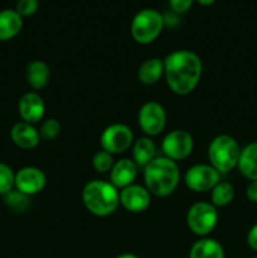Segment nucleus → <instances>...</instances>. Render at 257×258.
<instances>
[{
  "label": "nucleus",
  "instance_id": "1",
  "mask_svg": "<svg viewBox=\"0 0 257 258\" xmlns=\"http://www.w3.org/2000/svg\"><path fill=\"white\" fill-rule=\"evenodd\" d=\"M203 73V63L197 53L189 49H176L164 58V77L170 91L186 96L198 86Z\"/></svg>",
  "mask_w": 257,
  "mask_h": 258
},
{
  "label": "nucleus",
  "instance_id": "2",
  "mask_svg": "<svg viewBox=\"0 0 257 258\" xmlns=\"http://www.w3.org/2000/svg\"><path fill=\"white\" fill-rule=\"evenodd\" d=\"M180 180L178 163L166 156H156L144 168V183L151 196L165 198L176 190Z\"/></svg>",
  "mask_w": 257,
  "mask_h": 258
},
{
  "label": "nucleus",
  "instance_id": "3",
  "mask_svg": "<svg viewBox=\"0 0 257 258\" xmlns=\"http://www.w3.org/2000/svg\"><path fill=\"white\" fill-rule=\"evenodd\" d=\"M82 202L85 208L93 216L108 217L120 206L118 189L110 181L93 179L83 186Z\"/></svg>",
  "mask_w": 257,
  "mask_h": 258
},
{
  "label": "nucleus",
  "instance_id": "4",
  "mask_svg": "<svg viewBox=\"0 0 257 258\" xmlns=\"http://www.w3.org/2000/svg\"><path fill=\"white\" fill-rule=\"evenodd\" d=\"M241 148L234 138L229 135H217L212 139L208 146L209 165L213 166L219 174L228 173L237 168Z\"/></svg>",
  "mask_w": 257,
  "mask_h": 258
},
{
  "label": "nucleus",
  "instance_id": "5",
  "mask_svg": "<svg viewBox=\"0 0 257 258\" xmlns=\"http://www.w3.org/2000/svg\"><path fill=\"white\" fill-rule=\"evenodd\" d=\"M164 25V15L153 8H146L136 13L133 18L130 32L136 43L150 44L160 35Z\"/></svg>",
  "mask_w": 257,
  "mask_h": 258
},
{
  "label": "nucleus",
  "instance_id": "6",
  "mask_svg": "<svg viewBox=\"0 0 257 258\" xmlns=\"http://www.w3.org/2000/svg\"><path fill=\"white\" fill-rule=\"evenodd\" d=\"M218 223V211L209 202H197L186 212V224L196 236L208 237Z\"/></svg>",
  "mask_w": 257,
  "mask_h": 258
},
{
  "label": "nucleus",
  "instance_id": "7",
  "mask_svg": "<svg viewBox=\"0 0 257 258\" xmlns=\"http://www.w3.org/2000/svg\"><path fill=\"white\" fill-rule=\"evenodd\" d=\"M134 133L125 123H111L103 128L100 136L101 149L112 155L125 153L133 146Z\"/></svg>",
  "mask_w": 257,
  "mask_h": 258
},
{
  "label": "nucleus",
  "instance_id": "8",
  "mask_svg": "<svg viewBox=\"0 0 257 258\" xmlns=\"http://www.w3.org/2000/svg\"><path fill=\"white\" fill-rule=\"evenodd\" d=\"M138 123L145 136L154 138L160 135L166 126V111L164 106L156 101L144 103L139 110Z\"/></svg>",
  "mask_w": 257,
  "mask_h": 258
},
{
  "label": "nucleus",
  "instance_id": "9",
  "mask_svg": "<svg viewBox=\"0 0 257 258\" xmlns=\"http://www.w3.org/2000/svg\"><path fill=\"white\" fill-rule=\"evenodd\" d=\"M221 181V174L209 164H197L184 174V183L194 193L211 191Z\"/></svg>",
  "mask_w": 257,
  "mask_h": 258
},
{
  "label": "nucleus",
  "instance_id": "10",
  "mask_svg": "<svg viewBox=\"0 0 257 258\" xmlns=\"http://www.w3.org/2000/svg\"><path fill=\"white\" fill-rule=\"evenodd\" d=\"M194 149L193 136L183 128H175L165 135L161 141L164 156L174 161H181L188 158Z\"/></svg>",
  "mask_w": 257,
  "mask_h": 258
},
{
  "label": "nucleus",
  "instance_id": "11",
  "mask_svg": "<svg viewBox=\"0 0 257 258\" xmlns=\"http://www.w3.org/2000/svg\"><path fill=\"white\" fill-rule=\"evenodd\" d=\"M47 185V175L37 166H24L15 173L14 188L28 197L40 193Z\"/></svg>",
  "mask_w": 257,
  "mask_h": 258
},
{
  "label": "nucleus",
  "instance_id": "12",
  "mask_svg": "<svg viewBox=\"0 0 257 258\" xmlns=\"http://www.w3.org/2000/svg\"><path fill=\"white\" fill-rule=\"evenodd\" d=\"M120 206L130 213H143L150 207L151 194L145 185L131 184L118 191Z\"/></svg>",
  "mask_w": 257,
  "mask_h": 258
},
{
  "label": "nucleus",
  "instance_id": "13",
  "mask_svg": "<svg viewBox=\"0 0 257 258\" xmlns=\"http://www.w3.org/2000/svg\"><path fill=\"white\" fill-rule=\"evenodd\" d=\"M18 112L22 121L28 123L39 122L45 115V103L37 91H29L22 95L18 102Z\"/></svg>",
  "mask_w": 257,
  "mask_h": 258
},
{
  "label": "nucleus",
  "instance_id": "14",
  "mask_svg": "<svg viewBox=\"0 0 257 258\" xmlns=\"http://www.w3.org/2000/svg\"><path fill=\"white\" fill-rule=\"evenodd\" d=\"M139 174V166L133 159L123 158L115 161L110 171V183L115 188L122 189L135 183Z\"/></svg>",
  "mask_w": 257,
  "mask_h": 258
},
{
  "label": "nucleus",
  "instance_id": "15",
  "mask_svg": "<svg viewBox=\"0 0 257 258\" xmlns=\"http://www.w3.org/2000/svg\"><path fill=\"white\" fill-rule=\"evenodd\" d=\"M10 139L18 148L23 150H33L40 143L39 131L32 123L19 121L10 130Z\"/></svg>",
  "mask_w": 257,
  "mask_h": 258
},
{
  "label": "nucleus",
  "instance_id": "16",
  "mask_svg": "<svg viewBox=\"0 0 257 258\" xmlns=\"http://www.w3.org/2000/svg\"><path fill=\"white\" fill-rule=\"evenodd\" d=\"M25 78L34 91L43 90L48 86L50 80V68L44 60H30L25 67Z\"/></svg>",
  "mask_w": 257,
  "mask_h": 258
},
{
  "label": "nucleus",
  "instance_id": "17",
  "mask_svg": "<svg viewBox=\"0 0 257 258\" xmlns=\"http://www.w3.org/2000/svg\"><path fill=\"white\" fill-rule=\"evenodd\" d=\"M237 169L249 181L257 180V141L247 144L241 149Z\"/></svg>",
  "mask_w": 257,
  "mask_h": 258
},
{
  "label": "nucleus",
  "instance_id": "18",
  "mask_svg": "<svg viewBox=\"0 0 257 258\" xmlns=\"http://www.w3.org/2000/svg\"><path fill=\"white\" fill-rule=\"evenodd\" d=\"M164 77V59L158 57L144 60L138 70L139 82L145 86H153Z\"/></svg>",
  "mask_w": 257,
  "mask_h": 258
},
{
  "label": "nucleus",
  "instance_id": "19",
  "mask_svg": "<svg viewBox=\"0 0 257 258\" xmlns=\"http://www.w3.org/2000/svg\"><path fill=\"white\" fill-rule=\"evenodd\" d=\"M23 28V18L15 9L0 12V42H7L19 34Z\"/></svg>",
  "mask_w": 257,
  "mask_h": 258
},
{
  "label": "nucleus",
  "instance_id": "20",
  "mask_svg": "<svg viewBox=\"0 0 257 258\" xmlns=\"http://www.w3.org/2000/svg\"><path fill=\"white\" fill-rule=\"evenodd\" d=\"M188 258H226L224 249L217 239L203 237L193 243Z\"/></svg>",
  "mask_w": 257,
  "mask_h": 258
},
{
  "label": "nucleus",
  "instance_id": "21",
  "mask_svg": "<svg viewBox=\"0 0 257 258\" xmlns=\"http://www.w3.org/2000/svg\"><path fill=\"white\" fill-rule=\"evenodd\" d=\"M133 160L139 168H145L154 158H156V145L151 138L143 136L133 144Z\"/></svg>",
  "mask_w": 257,
  "mask_h": 258
},
{
  "label": "nucleus",
  "instance_id": "22",
  "mask_svg": "<svg viewBox=\"0 0 257 258\" xmlns=\"http://www.w3.org/2000/svg\"><path fill=\"white\" fill-rule=\"evenodd\" d=\"M234 196H236V190H234L233 184L229 181H219L211 190V203L216 208H222L232 203Z\"/></svg>",
  "mask_w": 257,
  "mask_h": 258
},
{
  "label": "nucleus",
  "instance_id": "23",
  "mask_svg": "<svg viewBox=\"0 0 257 258\" xmlns=\"http://www.w3.org/2000/svg\"><path fill=\"white\" fill-rule=\"evenodd\" d=\"M4 204L13 212H25L30 207L29 197L20 193L17 189H13L9 193L3 196Z\"/></svg>",
  "mask_w": 257,
  "mask_h": 258
},
{
  "label": "nucleus",
  "instance_id": "24",
  "mask_svg": "<svg viewBox=\"0 0 257 258\" xmlns=\"http://www.w3.org/2000/svg\"><path fill=\"white\" fill-rule=\"evenodd\" d=\"M113 164H115V161H113L112 154L107 153V151L102 150V149L98 150L92 158V168L95 169V171L100 174L110 173Z\"/></svg>",
  "mask_w": 257,
  "mask_h": 258
},
{
  "label": "nucleus",
  "instance_id": "25",
  "mask_svg": "<svg viewBox=\"0 0 257 258\" xmlns=\"http://www.w3.org/2000/svg\"><path fill=\"white\" fill-rule=\"evenodd\" d=\"M38 131H39L40 140L52 141L59 136L60 131H62V125H60V122L57 118L49 117L43 121V123L40 125V128Z\"/></svg>",
  "mask_w": 257,
  "mask_h": 258
},
{
  "label": "nucleus",
  "instance_id": "26",
  "mask_svg": "<svg viewBox=\"0 0 257 258\" xmlns=\"http://www.w3.org/2000/svg\"><path fill=\"white\" fill-rule=\"evenodd\" d=\"M15 173L9 165L0 163V196L9 193L14 189Z\"/></svg>",
  "mask_w": 257,
  "mask_h": 258
},
{
  "label": "nucleus",
  "instance_id": "27",
  "mask_svg": "<svg viewBox=\"0 0 257 258\" xmlns=\"http://www.w3.org/2000/svg\"><path fill=\"white\" fill-rule=\"evenodd\" d=\"M39 8V0H18L15 10L22 18L30 17Z\"/></svg>",
  "mask_w": 257,
  "mask_h": 258
},
{
  "label": "nucleus",
  "instance_id": "28",
  "mask_svg": "<svg viewBox=\"0 0 257 258\" xmlns=\"http://www.w3.org/2000/svg\"><path fill=\"white\" fill-rule=\"evenodd\" d=\"M193 4V0H169V5H170L171 10L176 14H183Z\"/></svg>",
  "mask_w": 257,
  "mask_h": 258
},
{
  "label": "nucleus",
  "instance_id": "29",
  "mask_svg": "<svg viewBox=\"0 0 257 258\" xmlns=\"http://www.w3.org/2000/svg\"><path fill=\"white\" fill-rule=\"evenodd\" d=\"M246 241L249 248H251L252 251L257 252V222L251 227V228H249L248 233H247V237H246Z\"/></svg>",
  "mask_w": 257,
  "mask_h": 258
},
{
  "label": "nucleus",
  "instance_id": "30",
  "mask_svg": "<svg viewBox=\"0 0 257 258\" xmlns=\"http://www.w3.org/2000/svg\"><path fill=\"white\" fill-rule=\"evenodd\" d=\"M246 197L251 203L257 204V180H251L246 188Z\"/></svg>",
  "mask_w": 257,
  "mask_h": 258
},
{
  "label": "nucleus",
  "instance_id": "31",
  "mask_svg": "<svg viewBox=\"0 0 257 258\" xmlns=\"http://www.w3.org/2000/svg\"><path fill=\"white\" fill-rule=\"evenodd\" d=\"M115 258H140V257L136 256L135 253H130V252H125V253L118 254V256H116Z\"/></svg>",
  "mask_w": 257,
  "mask_h": 258
},
{
  "label": "nucleus",
  "instance_id": "32",
  "mask_svg": "<svg viewBox=\"0 0 257 258\" xmlns=\"http://www.w3.org/2000/svg\"><path fill=\"white\" fill-rule=\"evenodd\" d=\"M198 2L203 5H211V4H213L216 0H198Z\"/></svg>",
  "mask_w": 257,
  "mask_h": 258
},
{
  "label": "nucleus",
  "instance_id": "33",
  "mask_svg": "<svg viewBox=\"0 0 257 258\" xmlns=\"http://www.w3.org/2000/svg\"><path fill=\"white\" fill-rule=\"evenodd\" d=\"M249 258H257V257H249Z\"/></svg>",
  "mask_w": 257,
  "mask_h": 258
}]
</instances>
